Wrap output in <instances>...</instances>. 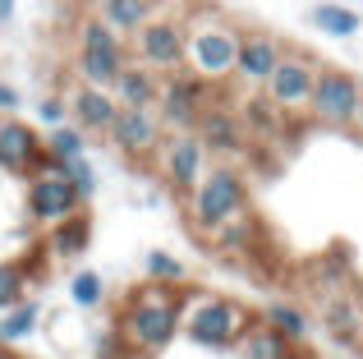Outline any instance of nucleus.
Instances as JSON below:
<instances>
[{"instance_id":"24","label":"nucleus","mask_w":363,"mask_h":359,"mask_svg":"<svg viewBox=\"0 0 363 359\" xmlns=\"http://www.w3.org/2000/svg\"><path fill=\"white\" fill-rule=\"evenodd\" d=\"M322 323H327V332L336 336V341H345V346H359L363 341V304H359V299H345V295L327 299Z\"/></svg>"},{"instance_id":"17","label":"nucleus","mask_w":363,"mask_h":359,"mask_svg":"<svg viewBox=\"0 0 363 359\" xmlns=\"http://www.w3.org/2000/svg\"><path fill=\"white\" fill-rule=\"evenodd\" d=\"M88 244H92V216H88V207L74 212V216H65V221H55L51 231H46V253H51L55 263L83 258Z\"/></svg>"},{"instance_id":"27","label":"nucleus","mask_w":363,"mask_h":359,"mask_svg":"<svg viewBox=\"0 0 363 359\" xmlns=\"http://www.w3.org/2000/svg\"><path fill=\"white\" fill-rule=\"evenodd\" d=\"M42 153L55 157V162H74V157H88V134L83 129H74L69 120L65 125H51L42 134Z\"/></svg>"},{"instance_id":"21","label":"nucleus","mask_w":363,"mask_h":359,"mask_svg":"<svg viewBox=\"0 0 363 359\" xmlns=\"http://www.w3.org/2000/svg\"><path fill=\"white\" fill-rule=\"evenodd\" d=\"M257 323H262V327H272L276 336H285L290 346H303V341L313 336V318L303 314L299 304H290V299H272V304H262Z\"/></svg>"},{"instance_id":"34","label":"nucleus","mask_w":363,"mask_h":359,"mask_svg":"<svg viewBox=\"0 0 363 359\" xmlns=\"http://www.w3.org/2000/svg\"><path fill=\"white\" fill-rule=\"evenodd\" d=\"M14 9H18V0H0V28L14 23Z\"/></svg>"},{"instance_id":"22","label":"nucleus","mask_w":363,"mask_h":359,"mask_svg":"<svg viewBox=\"0 0 363 359\" xmlns=\"http://www.w3.org/2000/svg\"><path fill=\"white\" fill-rule=\"evenodd\" d=\"M42 318H46V309H42V299H33L28 295L23 304H14V309H5L0 314V346H23V341H33L37 332H42Z\"/></svg>"},{"instance_id":"10","label":"nucleus","mask_w":363,"mask_h":359,"mask_svg":"<svg viewBox=\"0 0 363 359\" xmlns=\"http://www.w3.org/2000/svg\"><path fill=\"white\" fill-rule=\"evenodd\" d=\"M359 92H363L359 74L340 70V65H318V79H313L303 120L327 125V129H350L354 125V111H359Z\"/></svg>"},{"instance_id":"28","label":"nucleus","mask_w":363,"mask_h":359,"mask_svg":"<svg viewBox=\"0 0 363 359\" xmlns=\"http://www.w3.org/2000/svg\"><path fill=\"white\" fill-rule=\"evenodd\" d=\"M65 295H69V304H74V309L92 314V309L106 304V277H101V272H88V267H83V272H74V277H69Z\"/></svg>"},{"instance_id":"37","label":"nucleus","mask_w":363,"mask_h":359,"mask_svg":"<svg viewBox=\"0 0 363 359\" xmlns=\"http://www.w3.org/2000/svg\"><path fill=\"white\" fill-rule=\"evenodd\" d=\"M331 359H363V355H331Z\"/></svg>"},{"instance_id":"7","label":"nucleus","mask_w":363,"mask_h":359,"mask_svg":"<svg viewBox=\"0 0 363 359\" xmlns=\"http://www.w3.org/2000/svg\"><path fill=\"white\" fill-rule=\"evenodd\" d=\"M313 79H318V60H313L308 51H299V46H285L281 65L267 74V83H262L257 97H262L267 106L290 125V120H303V111H308Z\"/></svg>"},{"instance_id":"23","label":"nucleus","mask_w":363,"mask_h":359,"mask_svg":"<svg viewBox=\"0 0 363 359\" xmlns=\"http://www.w3.org/2000/svg\"><path fill=\"white\" fill-rule=\"evenodd\" d=\"M235 350H240V359H303L299 346H290L285 336H276L272 327H262L257 318L248 323V332L240 336V346H235Z\"/></svg>"},{"instance_id":"32","label":"nucleus","mask_w":363,"mask_h":359,"mask_svg":"<svg viewBox=\"0 0 363 359\" xmlns=\"http://www.w3.org/2000/svg\"><path fill=\"white\" fill-rule=\"evenodd\" d=\"M33 116H37V125H65V120H69V111H65V92H51V97H42L33 106Z\"/></svg>"},{"instance_id":"35","label":"nucleus","mask_w":363,"mask_h":359,"mask_svg":"<svg viewBox=\"0 0 363 359\" xmlns=\"http://www.w3.org/2000/svg\"><path fill=\"white\" fill-rule=\"evenodd\" d=\"M350 129H359V138H363V92H359V111H354V125Z\"/></svg>"},{"instance_id":"15","label":"nucleus","mask_w":363,"mask_h":359,"mask_svg":"<svg viewBox=\"0 0 363 359\" xmlns=\"http://www.w3.org/2000/svg\"><path fill=\"white\" fill-rule=\"evenodd\" d=\"M65 92V88H60ZM65 111H69V125L83 129V134H106L111 120H116V97H111V88H88V83H74L69 92H65Z\"/></svg>"},{"instance_id":"11","label":"nucleus","mask_w":363,"mask_h":359,"mask_svg":"<svg viewBox=\"0 0 363 359\" xmlns=\"http://www.w3.org/2000/svg\"><path fill=\"white\" fill-rule=\"evenodd\" d=\"M207 166H212V157L203 153V143H198L194 129H189V134H161L157 153H152V171L161 175V184H166L175 198H184L189 189L203 180Z\"/></svg>"},{"instance_id":"26","label":"nucleus","mask_w":363,"mask_h":359,"mask_svg":"<svg viewBox=\"0 0 363 359\" xmlns=\"http://www.w3.org/2000/svg\"><path fill=\"white\" fill-rule=\"evenodd\" d=\"M143 277H147L152 286L184 290V281H189V267H184V258H175L170 249H147V253H143Z\"/></svg>"},{"instance_id":"3","label":"nucleus","mask_w":363,"mask_h":359,"mask_svg":"<svg viewBox=\"0 0 363 359\" xmlns=\"http://www.w3.org/2000/svg\"><path fill=\"white\" fill-rule=\"evenodd\" d=\"M253 314L235 295H216V290H179V336L194 341L198 350L225 355L240 346Z\"/></svg>"},{"instance_id":"31","label":"nucleus","mask_w":363,"mask_h":359,"mask_svg":"<svg viewBox=\"0 0 363 359\" xmlns=\"http://www.w3.org/2000/svg\"><path fill=\"white\" fill-rule=\"evenodd\" d=\"M92 355H97V359H129L133 350L124 346V336L116 332V327H106V332L92 336Z\"/></svg>"},{"instance_id":"16","label":"nucleus","mask_w":363,"mask_h":359,"mask_svg":"<svg viewBox=\"0 0 363 359\" xmlns=\"http://www.w3.org/2000/svg\"><path fill=\"white\" fill-rule=\"evenodd\" d=\"M42 157V129L18 116H0V171L23 180Z\"/></svg>"},{"instance_id":"12","label":"nucleus","mask_w":363,"mask_h":359,"mask_svg":"<svg viewBox=\"0 0 363 359\" xmlns=\"http://www.w3.org/2000/svg\"><path fill=\"white\" fill-rule=\"evenodd\" d=\"M281 55H285V42H281L276 33H267V28H244L240 51H235V74H230V83L262 88L267 74L281 65Z\"/></svg>"},{"instance_id":"18","label":"nucleus","mask_w":363,"mask_h":359,"mask_svg":"<svg viewBox=\"0 0 363 359\" xmlns=\"http://www.w3.org/2000/svg\"><path fill=\"white\" fill-rule=\"evenodd\" d=\"M157 88H161L157 74L129 60V65L116 74V83H111V97H116L120 111H152V101H157Z\"/></svg>"},{"instance_id":"38","label":"nucleus","mask_w":363,"mask_h":359,"mask_svg":"<svg viewBox=\"0 0 363 359\" xmlns=\"http://www.w3.org/2000/svg\"><path fill=\"white\" fill-rule=\"evenodd\" d=\"M129 359H143V355H129Z\"/></svg>"},{"instance_id":"33","label":"nucleus","mask_w":363,"mask_h":359,"mask_svg":"<svg viewBox=\"0 0 363 359\" xmlns=\"http://www.w3.org/2000/svg\"><path fill=\"white\" fill-rule=\"evenodd\" d=\"M18 106H23V92L9 79H0V116H18Z\"/></svg>"},{"instance_id":"14","label":"nucleus","mask_w":363,"mask_h":359,"mask_svg":"<svg viewBox=\"0 0 363 359\" xmlns=\"http://www.w3.org/2000/svg\"><path fill=\"white\" fill-rule=\"evenodd\" d=\"M194 134H198V143H203L207 157H240L248 148V134H244L240 116H235V106H225V101H212V106L198 116Z\"/></svg>"},{"instance_id":"5","label":"nucleus","mask_w":363,"mask_h":359,"mask_svg":"<svg viewBox=\"0 0 363 359\" xmlns=\"http://www.w3.org/2000/svg\"><path fill=\"white\" fill-rule=\"evenodd\" d=\"M129 65V42L120 33H111L97 14H79L74 23V74L88 88H111L116 74Z\"/></svg>"},{"instance_id":"36","label":"nucleus","mask_w":363,"mask_h":359,"mask_svg":"<svg viewBox=\"0 0 363 359\" xmlns=\"http://www.w3.org/2000/svg\"><path fill=\"white\" fill-rule=\"evenodd\" d=\"M0 359H18L14 350H9V346H0Z\"/></svg>"},{"instance_id":"20","label":"nucleus","mask_w":363,"mask_h":359,"mask_svg":"<svg viewBox=\"0 0 363 359\" xmlns=\"http://www.w3.org/2000/svg\"><path fill=\"white\" fill-rule=\"evenodd\" d=\"M257 240H262V226H257L253 212L235 216V221H225L221 231L207 235V249H216L221 258H248V253L257 249Z\"/></svg>"},{"instance_id":"1","label":"nucleus","mask_w":363,"mask_h":359,"mask_svg":"<svg viewBox=\"0 0 363 359\" xmlns=\"http://www.w3.org/2000/svg\"><path fill=\"white\" fill-rule=\"evenodd\" d=\"M179 18H184V70L203 79L207 88H225L235 74V51H240L244 28L212 5H189V14Z\"/></svg>"},{"instance_id":"4","label":"nucleus","mask_w":363,"mask_h":359,"mask_svg":"<svg viewBox=\"0 0 363 359\" xmlns=\"http://www.w3.org/2000/svg\"><path fill=\"white\" fill-rule=\"evenodd\" d=\"M253 212V189L248 175L235 162H212L194 189L184 194V221L198 240H207L212 231H221L225 221Z\"/></svg>"},{"instance_id":"6","label":"nucleus","mask_w":363,"mask_h":359,"mask_svg":"<svg viewBox=\"0 0 363 359\" xmlns=\"http://www.w3.org/2000/svg\"><path fill=\"white\" fill-rule=\"evenodd\" d=\"M83 212L79 194H74V184L60 175V162L55 157H37L33 171L23 175V216L33 226H42V231H51L55 221H65V216Z\"/></svg>"},{"instance_id":"25","label":"nucleus","mask_w":363,"mask_h":359,"mask_svg":"<svg viewBox=\"0 0 363 359\" xmlns=\"http://www.w3.org/2000/svg\"><path fill=\"white\" fill-rule=\"evenodd\" d=\"M308 23L318 28L322 37L345 42V37H354L359 28H363V14H359V9H350V5H340V0H322V5L308 14Z\"/></svg>"},{"instance_id":"30","label":"nucleus","mask_w":363,"mask_h":359,"mask_svg":"<svg viewBox=\"0 0 363 359\" xmlns=\"http://www.w3.org/2000/svg\"><path fill=\"white\" fill-rule=\"evenodd\" d=\"M60 175L74 184V194H79V203L88 207L92 198H97V189H101V175H97V166L88 162V157H74V162H60Z\"/></svg>"},{"instance_id":"2","label":"nucleus","mask_w":363,"mask_h":359,"mask_svg":"<svg viewBox=\"0 0 363 359\" xmlns=\"http://www.w3.org/2000/svg\"><path fill=\"white\" fill-rule=\"evenodd\" d=\"M116 332L124 336V346L143 359L170 350L175 336H179V290L152 286V281L133 286L129 295H124L120 314H116Z\"/></svg>"},{"instance_id":"8","label":"nucleus","mask_w":363,"mask_h":359,"mask_svg":"<svg viewBox=\"0 0 363 359\" xmlns=\"http://www.w3.org/2000/svg\"><path fill=\"white\" fill-rule=\"evenodd\" d=\"M129 60L152 70L157 79L184 70V18L170 14V9H157L138 33L129 37Z\"/></svg>"},{"instance_id":"19","label":"nucleus","mask_w":363,"mask_h":359,"mask_svg":"<svg viewBox=\"0 0 363 359\" xmlns=\"http://www.w3.org/2000/svg\"><path fill=\"white\" fill-rule=\"evenodd\" d=\"M157 9H161V0H97V9H92V14H97L111 33H120L124 42H129V37L138 33V28L147 23Z\"/></svg>"},{"instance_id":"13","label":"nucleus","mask_w":363,"mask_h":359,"mask_svg":"<svg viewBox=\"0 0 363 359\" xmlns=\"http://www.w3.org/2000/svg\"><path fill=\"white\" fill-rule=\"evenodd\" d=\"M161 134H166V129L157 125L152 111H116V120H111V129L101 138H106L120 157H129V162H152Z\"/></svg>"},{"instance_id":"29","label":"nucleus","mask_w":363,"mask_h":359,"mask_svg":"<svg viewBox=\"0 0 363 359\" xmlns=\"http://www.w3.org/2000/svg\"><path fill=\"white\" fill-rule=\"evenodd\" d=\"M28 286H33V267H28V263H18V258L0 263V314L14 309V304H23Z\"/></svg>"},{"instance_id":"9","label":"nucleus","mask_w":363,"mask_h":359,"mask_svg":"<svg viewBox=\"0 0 363 359\" xmlns=\"http://www.w3.org/2000/svg\"><path fill=\"white\" fill-rule=\"evenodd\" d=\"M212 101H216V88H207V83L194 79L189 70H175V74L161 79L157 101H152V116H157V125L166 129V134H189Z\"/></svg>"}]
</instances>
